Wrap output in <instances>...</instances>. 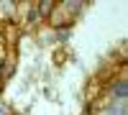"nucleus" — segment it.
Instances as JSON below:
<instances>
[{
	"label": "nucleus",
	"mask_w": 128,
	"mask_h": 115,
	"mask_svg": "<svg viewBox=\"0 0 128 115\" xmlns=\"http://www.w3.org/2000/svg\"><path fill=\"white\" fill-rule=\"evenodd\" d=\"M113 92H115L118 97H126V95H128V85H126V82H118V85L113 87Z\"/></svg>",
	"instance_id": "1"
},
{
	"label": "nucleus",
	"mask_w": 128,
	"mask_h": 115,
	"mask_svg": "<svg viewBox=\"0 0 128 115\" xmlns=\"http://www.w3.org/2000/svg\"><path fill=\"white\" fill-rule=\"evenodd\" d=\"M38 15H41V10H38V8H31V13H28V18H31V20H38Z\"/></svg>",
	"instance_id": "2"
}]
</instances>
